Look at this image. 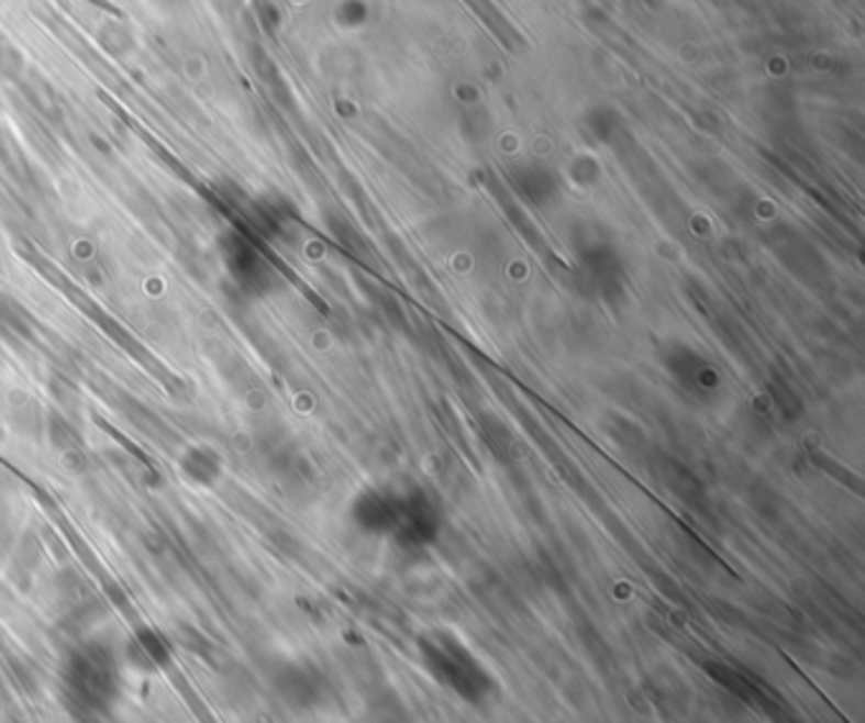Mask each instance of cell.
<instances>
[{
	"mask_svg": "<svg viewBox=\"0 0 865 723\" xmlns=\"http://www.w3.org/2000/svg\"><path fill=\"white\" fill-rule=\"evenodd\" d=\"M120 660L125 665V672H140V676H158L168 670L173 663V647L155 627H137L130 632V637L120 647Z\"/></svg>",
	"mask_w": 865,
	"mask_h": 723,
	"instance_id": "cell-2",
	"label": "cell"
},
{
	"mask_svg": "<svg viewBox=\"0 0 865 723\" xmlns=\"http://www.w3.org/2000/svg\"><path fill=\"white\" fill-rule=\"evenodd\" d=\"M180 472H184V478L201 485V488H209V485L219 480L221 459L211 449H188L184 459H180Z\"/></svg>",
	"mask_w": 865,
	"mask_h": 723,
	"instance_id": "cell-3",
	"label": "cell"
},
{
	"mask_svg": "<svg viewBox=\"0 0 865 723\" xmlns=\"http://www.w3.org/2000/svg\"><path fill=\"white\" fill-rule=\"evenodd\" d=\"M64 698L85 716H107L125 690V665L118 647L87 639L74 647L62 670Z\"/></svg>",
	"mask_w": 865,
	"mask_h": 723,
	"instance_id": "cell-1",
	"label": "cell"
}]
</instances>
